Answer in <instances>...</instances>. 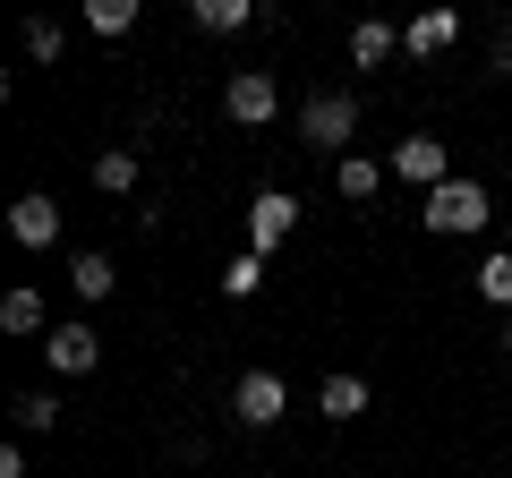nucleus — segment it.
<instances>
[{
    "label": "nucleus",
    "mask_w": 512,
    "mask_h": 478,
    "mask_svg": "<svg viewBox=\"0 0 512 478\" xmlns=\"http://www.w3.org/2000/svg\"><path fill=\"white\" fill-rule=\"evenodd\" d=\"M316 410H325V419H359L367 410V376H325V385H316Z\"/></svg>",
    "instance_id": "obj_13"
},
{
    "label": "nucleus",
    "mask_w": 512,
    "mask_h": 478,
    "mask_svg": "<svg viewBox=\"0 0 512 478\" xmlns=\"http://www.w3.org/2000/svg\"><path fill=\"white\" fill-rule=\"evenodd\" d=\"M43 359H52L60 376H94V368H103V333H94L86 316H69V325L43 333Z\"/></svg>",
    "instance_id": "obj_5"
},
{
    "label": "nucleus",
    "mask_w": 512,
    "mask_h": 478,
    "mask_svg": "<svg viewBox=\"0 0 512 478\" xmlns=\"http://www.w3.org/2000/svg\"><path fill=\"white\" fill-rule=\"evenodd\" d=\"M9 239H18V248H52V239H60V205L43 197V188L18 197V205H9Z\"/></svg>",
    "instance_id": "obj_8"
},
{
    "label": "nucleus",
    "mask_w": 512,
    "mask_h": 478,
    "mask_svg": "<svg viewBox=\"0 0 512 478\" xmlns=\"http://www.w3.org/2000/svg\"><path fill=\"white\" fill-rule=\"evenodd\" d=\"M504 359H512V325H504Z\"/></svg>",
    "instance_id": "obj_23"
},
{
    "label": "nucleus",
    "mask_w": 512,
    "mask_h": 478,
    "mask_svg": "<svg viewBox=\"0 0 512 478\" xmlns=\"http://www.w3.org/2000/svg\"><path fill=\"white\" fill-rule=\"evenodd\" d=\"M291 231H299V197H291V188H256V205H248V257H274Z\"/></svg>",
    "instance_id": "obj_3"
},
{
    "label": "nucleus",
    "mask_w": 512,
    "mask_h": 478,
    "mask_svg": "<svg viewBox=\"0 0 512 478\" xmlns=\"http://www.w3.org/2000/svg\"><path fill=\"white\" fill-rule=\"evenodd\" d=\"M86 26L94 35H128L137 26V0H86Z\"/></svg>",
    "instance_id": "obj_20"
},
{
    "label": "nucleus",
    "mask_w": 512,
    "mask_h": 478,
    "mask_svg": "<svg viewBox=\"0 0 512 478\" xmlns=\"http://www.w3.org/2000/svg\"><path fill=\"white\" fill-rule=\"evenodd\" d=\"M299 137H308L316 163H325V154H350V137H359V103H350V94H308V103H299Z\"/></svg>",
    "instance_id": "obj_1"
},
{
    "label": "nucleus",
    "mask_w": 512,
    "mask_h": 478,
    "mask_svg": "<svg viewBox=\"0 0 512 478\" xmlns=\"http://www.w3.org/2000/svg\"><path fill=\"white\" fill-rule=\"evenodd\" d=\"M231 410H239V419H248V427H274L282 410H291V385H282L274 368H248V376H239V385H231Z\"/></svg>",
    "instance_id": "obj_7"
},
{
    "label": "nucleus",
    "mask_w": 512,
    "mask_h": 478,
    "mask_svg": "<svg viewBox=\"0 0 512 478\" xmlns=\"http://www.w3.org/2000/svg\"><path fill=\"white\" fill-rule=\"evenodd\" d=\"M393 180H410V188H427V197H436V188L453 180L444 137H402V146H393Z\"/></svg>",
    "instance_id": "obj_6"
},
{
    "label": "nucleus",
    "mask_w": 512,
    "mask_h": 478,
    "mask_svg": "<svg viewBox=\"0 0 512 478\" xmlns=\"http://www.w3.org/2000/svg\"><path fill=\"white\" fill-rule=\"evenodd\" d=\"M26 52H35L43 69H60V52H69V26H60V18H26Z\"/></svg>",
    "instance_id": "obj_17"
},
{
    "label": "nucleus",
    "mask_w": 512,
    "mask_h": 478,
    "mask_svg": "<svg viewBox=\"0 0 512 478\" xmlns=\"http://www.w3.org/2000/svg\"><path fill=\"white\" fill-rule=\"evenodd\" d=\"M94 188H103V197H128V188H137V154H128V146L94 154Z\"/></svg>",
    "instance_id": "obj_14"
},
{
    "label": "nucleus",
    "mask_w": 512,
    "mask_h": 478,
    "mask_svg": "<svg viewBox=\"0 0 512 478\" xmlns=\"http://www.w3.org/2000/svg\"><path fill=\"white\" fill-rule=\"evenodd\" d=\"M69 291L77 299H111V291H120V265H111L103 248H77V257H69Z\"/></svg>",
    "instance_id": "obj_10"
},
{
    "label": "nucleus",
    "mask_w": 512,
    "mask_h": 478,
    "mask_svg": "<svg viewBox=\"0 0 512 478\" xmlns=\"http://www.w3.org/2000/svg\"><path fill=\"white\" fill-rule=\"evenodd\" d=\"M0 333H52L43 299H35V291H9V299H0Z\"/></svg>",
    "instance_id": "obj_15"
},
{
    "label": "nucleus",
    "mask_w": 512,
    "mask_h": 478,
    "mask_svg": "<svg viewBox=\"0 0 512 478\" xmlns=\"http://www.w3.org/2000/svg\"><path fill=\"white\" fill-rule=\"evenodd\" d=\"M453 43H461V18H453V9H427V18L402 26V52H410V60H436V52H453Z\"/></svg>",
    "instance_id": "obj_9"
},
{
    "label": "nucleus",
    "mask_w": 512,
    "mask_h": 478,
    "mask_svg": "<svg viewBox=\"0 0 512 478\" xmlns=\"http://www.w3.org/2000/svg\"><path fill=\"white\" fill-rule=\"evenodd\" d=\"M265 291V257H248V248H239L231 265H222V299H256Z\"/></svg>",
    "instance_id": "obj_18"
},
{
    "label": "nucleus",
    "mask_w": 512,
    "mask_h": 478,
    "mask_svg": "<svg viewBox=\"0 0 512 478\" xmlns=\"http://www.w3.org/2000/svg\"><path fill=\"white\" fill-rule=\"evenodd\" d=\"M333 188H342L350 205H359V197H376V188H384V163H367V154H342V171H333Z\"/></svg>",
    "instance_id": "obj_16"
},
{
    "label": "nucleus",
    "mask_w": 512,
    "mask_h": 478,
    "mask_svg": "<svg viewBox=\"0 0 512 478\" xmlns=\"http://www.w3.org/2000/svg\"><path fill=\"white\" fill-rule=\"evenodd\" d=\"M487 214H495V197H487V188H478V180H444L436 188V197H427L419 205V222H427V231H444V239H470V231H487Z\"/></svg>",
    "instance_id": "obj_2"
},
{
    "label": "nucleus",
    "mask_w": 512,
    "mask_h": 478,
    "mask_svg": "<svg viewBox=\"0 0 512 478\" xmlns=\"http://www.w3.org/2000/svg\"><path fill=\"white\" fill-rule=\"evenodd\" d=\"M393 52H402V35H393L384 18H359V26H350V60H359V69H384Z\"/></svg>",
    "instance_id": "obj_12"
},
{
    "label": "nucleus",
    "mask_w": 512,
    "mask_h": 478,
    "mask_svg": "<svg viewBox=\"0 0 512 478\" xmlns=\"http://www.w3.org/2000/svg\"><path fill=\"white\" fill-rule=\"evenodd\" d=\"M495 77H512V35H504V43H495Z\"/></svg>",
    "instance_id": "obj_22"
},
{
    "label": "nucleus",
    "mask_w": 512,
    "mask_h": 478,
    "mask_svg": "<svg viewBox=\"0 0 512 478\" xmlns=\"http://www.w3.org/2000/svg\"><path fill=\"white\" fill-rule=\"evenodd\" d=\"M222 111H231L239 129H265V120L282 111V86H274L265 69H231V86H222Z\"/></svg>",
    "instance_id": "obj_4"
},
{
    "label": "nucleus",
    "mask_w": 512,
    "mask_h": 478,
    "mask_svg": "<svg viewBox=\"0 0 512 478\" xmlns=\"http://www.w3.org/2000/svg\"><path fill=\"white\" fill-rule=\"evenodd\" d=\"M9 410H18V436H52V427H60V402H52V393H18Z\"/></svg>",
    "instance_id": "obj_19"
},
{
    "label": "nucleus",
    "mask_w": 512,
    "mask_h": 478,
    "mask_svg": "<svg viewBox=\"0 0 512 478\" xmlns=\"http://www.w3.org/2000/svg\"><path fill=\"white\" fill-rule=\"evenodd\" d=\"M478 291H487L495 308H512V248H495V257L478 265Z\"/></svg>",
    "instance_id": "obj_21"
},
{
    "label": "nucleus",
    "mask_w": 512,
    "mask_h": 478,
    "mask_svg": "<svg viewBox=\"0 0 512 478\" xmlns=\"http://www.w3.org/2000/svg\"><path fill=\"white\" fill-rule=\"evenodd\" d=\"M188 18H197L205 35H239V26H256L265 9H256V0H188Z\"/></svg>",
    "instance_id": "obj_11"
}]
</instances>
